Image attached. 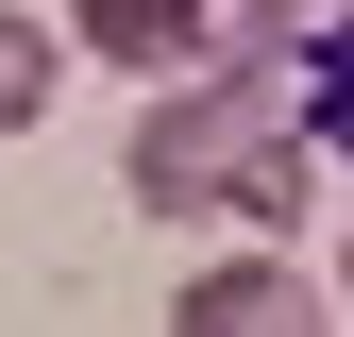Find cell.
I'll list each match as a JSON object with an SVG mask.
<instances>
[{"label":"cell","instance_id":"cell-1","mask_svg":"<svg viewBox=\"0 0 354 337\" xmlns=\"http://www.w3.org/2000/svg\"><path fill=\"white\" fill-rule=\"evenodd\" d=\"M118 186L152 202V220H253V253H270L304 220V186H321V152L287 135V68H203L169 84V102L136 118V152H118Z\"/></svg>","mask_w":354,"mask_h":337},{"label":"cell","instance_id":"cell-2","mask_svg":"<svg viewBox=\"0 0 354 337\" xmlns=\"http://www.w3.org/2000/svg\"><path fill=\"white\" fill-rule=\"evenodd\" d=\"M68 34L102 68L203 84V68H287V0H68Z\"/></svg>","mask_w":354,"mask_h":337},{"label":"cell","instance_id":"cell-3","mask_svg":"<svg viewBox=\"0 0 354 337\" xmlns=\"http://www.w3.org/2000/svg\"><path fill=\"white\" fill-rule=\"evenodd\" d=\"M337 304L287 270V253H219V270H186V304H169V337H321Z\"/></svg>","mask_w":354,"mask_h":337},{"label":"cell","instance_id":"cell-4","mask_svg":"<svg viewBox=\"0 0 354 337\" xmlns=\"http://www.w3.org/2000/svg\"><path fill=\"white\" fill-rule=\"evenodd\" d=\"M51 84H68V34L0 0V135H34V118H51Z\"/></svg>","mask_w":354,"mask_h":337},{"label":"cell","instance_id":"cell-5","mask_svg":"<svg viewBox=\"0 0 354 337\" xmlns=\"http://www.w3.org/2000/svg\"><path fill=\"white\" fill-rule=\"evenodd\" d=\"M287 68H304V118H287V135L304 152H354V17L321 34V51H287Z\"/></svg>","mask_w":354,"mask_h":337},{"label":"cell","instance_id":"cell-6","mask_svg":"<svg viewBox=\"0 0 354 337\" xmlns=\"http://www.w3.org/2000/svg\"><path fill=\"white\" fill-rule=\"evenodd\" d=\"M321 304H337V320H354V236H337V287H321Z\"/></svg>","mask_w":354,"mask_h":337}]
</instances>
